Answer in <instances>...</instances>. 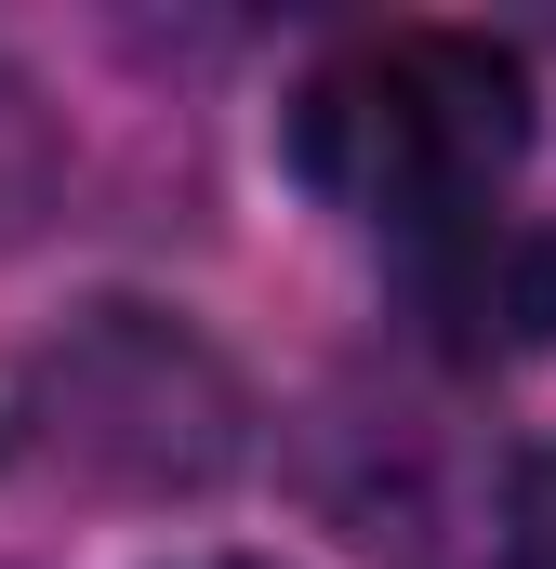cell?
Masks as SVG:
<instances>
[{"label":"cell","instance_id":"7a4b0ae2","mask_svg":"<svg viewBox=\"0 0 556 569\" xmlns=\"http://www.w3.org/2000/svg\"><path fill=\"white\" fill-rule=\"evenodd\" d=\"M27 411H40V450L93 490H212L239 463V371L146 305H107L67 345H40Z\"/></svg>","mask_w":556,"mask_h":569},{"label":"cell","instance_id":"277c9868","mask_svg":"<svg viewBox=\"0 0 556 569\" xmlns=\"http://www.w3.org/2000/svg\"><path fill=\"white\" fill-rule=\"evenodd\" d=\"M53 186H67V133H53V107H40V80L0 53V252L53 212Z\"/></svg>","mask_w":556,"mask_h":569},{"label":"cell","instance_id":"6da1fadb","mask_svg":"<svg viewBox=\"0 0 556 569\" xmlns=\"http://www.w3.org/2000/svg\"><path fill=\"white\" fill-rule=\"evenodd\" d=\"M530 159V67L464 40V27H385L345 40L291 93V172L398 239L477 226L504 172Z\"/></svg>","mask_w":556,"mask_h":569},{"label":"cell","instance_id":"8992f818","mask_svg":"<svg viewBox=\"0 0 556 569\" xmlns=\"http://www.w3.org/2000/svg\"><path fill=\"white\" fill-rule=\"evenodd\" d=\"M199 569H266V557H199Z\"/></svg>","mask_w":556,"mask_h":569},{"label":"cell","instance_id":"3957f363","mask_svg":"<svg viewBox=\"0 0 556 569\" xmlns=\"http://www.w3.org/2000/svg\"><path fill=\"white\" fill-rule=\"evenodd\" d=\"M411 305H424V331L450 358L504 371V358L556 345V239H530L517 212L437 226V239H411Z\"/></svg>","mask_w":556,"mask_h":569},{"label":"cell","instance_id":"5b68a950","mask_svg":"<svg viewBox=\"0 0 556 569\" xmlns=\"http://www.w3.org/2000/svg\"><path fill=\"white\" fill-rule=\"evenodd\" d=\"M504 569H556V450H530L504 490Z\"/></svg>","mask_w":556,"mask_h":569}]
</instances>
